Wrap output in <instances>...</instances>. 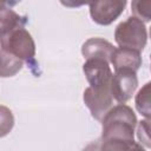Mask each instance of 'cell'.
<instances>
[{"label":"cell","instance_id":"13","mask_svg":"<svg viewBox=\"0 0 151 151\" xmlns=\"http://www.w3.org/2000/svg\"><path fill=\"white\" fill-rule=\"evenodd\" d=\"M14 126V116L12 111L4 105H0V138L7 136Z\"/></svg>","mask_w":151,"mask_h":151},{"label":"cell","instance_id":"6","mask_svg":"<svg viewBox=\"0 0 151 151\" xmlns=\"http://www.w3.org/2000/svg\"><path fill=\"white\" fill-rule=\"evenodd\" d=\"M83 99L86 107L90 110L91 116L100 122L113 105V98L110 92V86L101 88H93L88 86L84 91Z\"/></svg>","mask_w":151,"mask_h":151},{"label":"cell","instance_id":"9","mask_svg":"<svg viewBox=\"0 0 151 151\" xmlns=\"http://www.w3.org/2000/svg\"><path fill=\"white\" fill-rule=\"evenodd\" d=\"M110 63L113 65L114 71L119 70H131L137 72L142 66V55L140 52L126 48V47H118L114 48Z\"/></svg>","mask_w":151,"mask_h":151},{"label":"cell","instance_id":"7","mask_svg":"<svg viewBox=\"0 0 151 151\" xmlns=\"http://www.w3.org/2000/svg\"><path fill=\"white\" fill-rule=\"evenodd\" d=\"M83 71L90 84V87L101 88L110 86L113 73L107 61L99 59L86 60L83 65Z\"/></svg>","mask_w":151,"mask_h":151},{"label":"cell","instance_id":"4","mask_svg":"<svg viewBox=\"0 0 151 151\" xmlns=\"http://www.w3.org/2000/svg\"><path fill=\"white\" fill-rule=\"evenodd\" d=\"M138 86L137 72L131 70H119L114 71L111 78L110 92L112 98L119 104H125L132 98L136 88Z\"/></svg>","mask_w":151,"mask_h":151},{"label":"cell","instance_id":"11","mask_svg":"<svg viewBox=\"0 0 151 151\" xmlns=\"http://www.w3.org/2000/svg\"><path fill=\"white\" fill-rule=\"evenodd\" d=\"M24 66V63L8 53L5 50L0 48V78H9L19 73Z\"/></svg>","mask_w":151,"mask_h":151},{"label":"cell","instance_id":"5","mask_svg":"<svg viewBox=\"0 0 151 151\" xmlns=\"http://www.w3.org/2000/svg\"><path fill=\"white\" fill-rule=\"evenodd\" d=\"M125 6V0H98L88 2L92 20L101 26H107L117 20L124 12Z\"/></svg>","mask_w":151,"mask_h":151},{"label":"cell","instance_id":"1","mask_svg":"<svg viewBox=\"0 0 151 151\" xmlns=\"http://www.w3.org/2000/svg\"><path fill=\"white\" fill-rule=\"evenodd\" d=\"M137 123L133 110L125 104H118L111 107L101 119V140L111 138L134 140Z\"/></svg>","mask_w":151,"mask_h":151},{"label":"cell","instance_id":"10","mask_svg":"<svg viewBox=\"0 0 151 151\" xmlns=\"http://www.w3.org/2000/svg\"><path fill=\"white\" fill-rule=\"evenodd\" d=\"M26 24L27 17L18 14L8 2L0 1V37L18 27H25Z\"/></svg>","mask_w":151,"mask_h":151},{"label":"cell","instance_id":"15","mask_svg":"<svg viewBox=\"0 0 151 151\" xmlns=\"http://www.w3.org/2000/svg\"><path fill=\"white\" fill-rule=\"evenodd\" d=\"M138 124V130H137V136L138 140L140 142V145H144L146 147H150V119H144Z\"/></svg>","mask_w":151,"mask_h":151},{"label":"cell","instance_id":"2","mask_svg":"<svg viewBox=\"0 0 151 151\" xmlns=\"http://www.w3.org/2000/svg\"><path fill=\"white\" fill-rule=\"evenodd\" d=\"M1 50L7 51L14 57L19 58L22 63H26L32 71L38 68L35 60V44L31 33L25 27H18L0 37Z\"/></svg>","mask_w":151,"mask_h":151},{"label":"cell","instance_id":"12","mask_svg":"<svg viewBox=\"0 0 151 151\" xmlns=\"http://www.w3.org/2000/svg\"><path fill=\"white\" fill-rule=\"evenodd\" d=\"M136 109L137 111L145 117V119H150L151 117V106H150V83H146L136 96Z\"/></svg>","mask_w":151,"mask_h":151},{"label":"cell","instance_id":"8","mask_svg":"<svg viewBox=\"0 0 151 151\" xmlns=\"http://www.w3.org/2000/svg\"><path fill=\"white\" fill-rule=\"evenodd\" d=\"M114 46L103 38H90L81 46V54L86 60L99 59L110 64L111 55L114 51Z\"/></svg>","mask_w":151,"mask_h":151},{"label":"cell","instance_id":"16","mask_svg":"<svg viewBox=\"0 0 151 151\" xmlns=\"http://www.w3.org/2000/svg\"><path fill=\"white\" fill-rule=\"evenodd\" d=\"M84 151H99V143H93L90 144Z\"/></svg>","mask_w":151,"mask_h":151},{"label":"cell","instance_id":"14","mask_svg":"<svg viewBox=\"0 0 151 151\" xmlns=\"http://www.w3.org/2000/svg\"><path fill=\"white\" fill-rule=\"evenodd\" d=\"M131 11L133 17L142 20L144 24L151 19V1H132Z\"/></svg>","mask_w":151,"mask_h":151},{"label":"cell","instance_id":"3","mask_svg":"<svg viewBox=\"0 0 151 151\" xmlns=\"http://www.w3.org/2000/svg\"><path fill=\"white\" fill-rule=\"evenodd\" d=\"M114 40L119 47H126L142 52L147 42L146 26L136 17H129L116 27Z\"/></svg>","mask_w":151,"mask_h":151}]
</instances>
